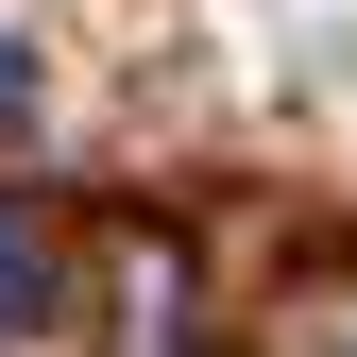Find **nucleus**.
Listing matches in <instances>:
<instances>
[{"label": "nucleus", "instance_id": "1", "mask_svg": "<svg viewBox=\"0 0 357 357\" xmlns=\"http://www.w3.org/2000/svg\"><path fill=\"white\" fill-rule=\"evenodd\" d=\"M17 102H34V52H0V119H17Z\"/></svg>", "mask_w": 357, "mask_h": 357}]
</instances>
